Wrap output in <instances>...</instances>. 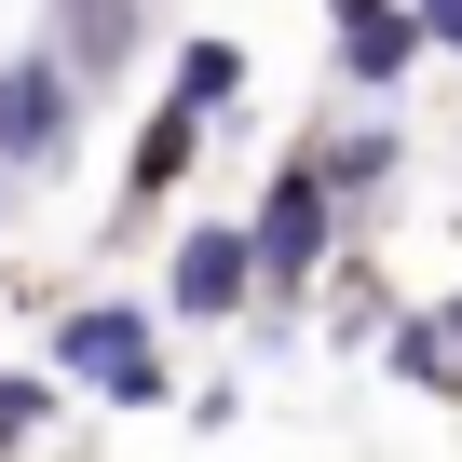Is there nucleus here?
Segmentation results:
<instances>
[{
	"label": "nucleus",
	"mask_w": 462,
	"mask_h": 462,
	"mask_svg": "<svg viewBox=\"0 0 462 462\" xmlns=\"http://www.w3.org/2000/svg\"><path fill=\"white\" fill-rule=\"evenodd\" d=\"M55 367H69V381H96L109 408H163V354H150V313H123V300H82V313L55 327Z\"/></svg>",
	"instance_id": "f257e3e1"
},
{
	"label": "nucleus",
	"mask_w": 462,
	"mask_h": 462,
	"mask_svg": "<svg viewBox=\"0 0 462 462\" xmlns=\"http://www.w3.org/2000/svg\"><path fill=\"white\" fill-rule=\"evenodd\" d=\"M69 123H82V82L55 55H14V69H0V177H14V163H55Z\"/></svg>",
	"instance_id": "f03ea898"
},
{
	"label": "nucleus",
	"mask_w": 462,
	"mask_h": 462,
	"mask_svg": "<svg viewBox=\"0 0 462 462\" xmlns=\"http://www.w3.org/2000/svg\"><path fill=\"white\" fill-rule=\"evenodd\" d=\"M245 259H259L273 286H300V273L327 259V190H313V163L273 177V204H259V231H245Z\"/></svg>",
	"instance_id": "7ed1b4c3"
},
{
	"label": "nucleus",
	"mask_w": 462,
	"mask_h": 462,
	"mask_svg": "<svg viewBox=\"0 0 462 462\" xmlns=\"http://www.w3.org/2000/svg\"><path fill=\"white\" fill-rule=\"evenodd\" d=\"M245 231H190L177 245V313H245Z\"/></svg>",
	"instance_id": "20e7f679"
},
{
	"label": "nucleus",
	"mask_w": 462,
	"mask_h": 462,
	"mask_svg": "<svg viewBox=\"0 0 462 462\" xmlns=\"http://www.w3.org/2000/svg\"><path fill=\"white\" fill-rule=\"evenodd\" d=\"M408 55H421V14H340V82L354 96H381Z\"/></svg>",
	"instance_id": "39448f33"
},
{
	"label": "nucleus",
	"mask_w": 462,
	"mask_h": 462,
	"mask_svg": "<svg viewBox=\"0 0 462 462\" xmlns=\"http://www.w3.org/2000/svg\"><path fill=\"white\" fill-rule=\"evenodd\" d=\"M231 96H245V42H190V55H177V109L204 123V109H231Z\"/></svg>",
	"instance_id": "423d86ee"
},
{
	"label": "nucleus",
	"mask_w": 462,
	"mask_h": 462,
	"mask_svg": "<svg viewBox=\"0 0 462 462\" xmlns=\"http://www.w3.org/2000/svg\"><path fill=\"white\" fill-rule=\"evenodd\" d=\"M190 136H204L190 109H163V123L136 136V204H150V190H177V163H190Z\"/></svg>",
	"instance_id": "0eeeda50"
},
{
	"label": "nucleus",
	"mask_w": 462,
	"mask_h": 462,
	"mask_svg": "<svg viewBox=\"0 0 462 462\" xmlns=\"http://www.w3.org/2000/svg\"><path fill=\"white\" fill-rule=\"evenodd\" d=\"M367 177H394V136H381V123L340 136V150H313V190H367Z\"/></svg>",
	"instance_id": "6e6552de"
},
{
	"label": "nucleus",
	"mask_w": 462,
	"mask_h": 462,
	"mask_svg": "<svg viewBox=\"0 0 462 462\" xmlns=\"http://www.w3.org/2000/svg\"><path fill=\"white\" fill-rule=\"evenodd\" d=\"M69 42H82V69H109V55H123V0H69ZM82 69H69V82H82Z\"/></svg>",
	"instance_id": "1a4fd4ad"
},
{
	"label": "nucleus",
	"mask_w": 462,
	"mask_h": 462,
	"mask_svg": "<svg viewBox=\"0 0 462 462\" xmlns=\"http://www.w3.org/2000/svg\"><path fill=\"white\" fill-rule=\"evenodd\" d=\"M394 367H408L421 394H462V367H448V340H435V327H394Z\"/></svg>",
	"instance_id": "9d476101"
},
{
	"label": "nucleus",
	"mask_w": 462,
	"mask_h": 462,
	"mask_svg": "<svg viewBox=\"0 0 462 462\" xmlns=\"http://www.w3.org/2000/svg\"><path fill=\"white\" fill-rule=\"evenodd\" d=\"M42 408H55V394H42V381H0V435H28V421H42Z\"/></svg>",
	"instance_id": "9b49d317"
},
{
	"label": "nucleus",
	"mask_w": 462,
	"mask_h": 462,
	"mask_svg": "<svg viewBox=\"0 0 462 462\" xmlns=\"http://www.w3.org/2000/svg\"><path fill=\"white\" fill-rule=\"evenodd\" d=\"M421 42H448V55H462V0H421Z\"/></svg>",
	"instance_id": "f8f14e48"
},
{
	"label": "nucleus",
	"mask_w": 462,
	"mask_h": 462,
	"mask_svg": "<svg viewBox=\"0 0 462 462\" xmlns=\"http://www.w3.org/2000/svg\"><path fill=\"white\" fill-rule=\"evenodd\" d=\"M435 340H448V367H462V300H448V313H435Z\"/></svg>",
	"instance_id": "ddd939ff"
}]
</instances>
